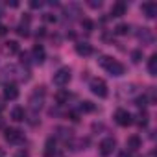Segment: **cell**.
Returning <instances> with one entry per match:
<instances>
[{"mask_svg": "<svg viewBox=\"0 0 157 157\" xmlns=\"http://www.w3.org/2000/svg\"><path fill=\"white\" fill-rule=\"evenodd\" d=\"M13 157H30V155H28V151H24V150H19V151H17Z\"/></svg>", "mask_w": 157, "mask_h": 157, "instance_id": "f546056e", "label": "cell"}, {"mask_svg": "<svg viewBox=\"0 0 157 157\" xmlns=\"http://www.w3.org/2000/svg\"><path fill=\"white\" fill-rule=\"evenodd\" d=\"M135 105H137V107H146V105H148V98H146L144 94L139 96V98L135 100Z\"/></svg>", "mask_w": 157, "mask_h": 157, "instance_id": "d4e9b609", "label": "cell"}, {"mask_svg": "<svg viewBox=\"0 0 157 157\" xmlns=\"http://www.w3.org/2000/svg\"><path fill=\"white\" fill-rule=\"evenodd\" d=\"M44 21H46V22H56V15H52V13H44Z\"/></svg>", "mask_w": 157, "mask_h": 157, "instance_id": "f1b7e54d", "label": "cell"}, {"mask_svg": "<svg viewBox=\"0 0 157 157\" xmlns=\"http://www.w3.org/2000/svg\"><path fill=\"white\" fill-rule=\"evenodd\" d=\"M140 11H142L148 19H153V17L157 15V4H155V2H144V4L140 6Z\"/></svg>", "mask_w": 157, "mask_h": 157, "instance_id": "9c48e42d", "label": "cell"}, {"mask_svg": "<svg viewBox=\"0 0 157 157\" xmlns=\"http://www.w3.org/2000/svg\"><path fill=\"white\" fill-rule=\"evenodd\" d=\"M140 144H142V140H140L139 135H129L128 140H126V148H128V151H137V150L140 148Z\"/></svg>", "mask_w": 157, "mask_h": 157, "instance_id": "30bf717a", "label": "cell"}, {"mask_svg": "<svg viewBox=\"0 0 157 157\" xmlns=\"http://www.w3.org/2000/svg\"><path fill=\"white\" fill-rule=\"evenodd\" d=\"M44 94H46V89H44L43 85H41V87H37V89L32 93V96H30V105H32V109H33V111L41 109L43 100H44Z\"/></svg>", "mask_w": 157, "mask_h": 157, "instance_id": "277c9868", "label": "cell"}, {"mask_svg": "<svg viewBox=\"0 0 157 157\" xmlns=\"http://www.w3.org/2000/svg\"><path fill=\"white\" fill-rule=\"evenodd\" d=\"M4 52L10 54V56L19 54V43H17V41H8V43H4Z\"/></svg>", "mask_w": 157, "mask_h": 157, "instance_id": "2e32d148", "label": "cell"}, {"mask_svg": "<svg viewBox=\"0 0 157 157\" xmlns=\"http://www.w3.org/2000/svg\"><path fill=\"white\" fill-rule=\"evenodd\" d=\"M80 109H82V111H85V113H91V111H94V105H93V102L85 100V102H82Z\"/></svg>", "mask_w": 157, "mask_h": 157, "instance_id": "603a6c76", "label": "cell"}, {"mask_svg": "<svg viewBox=\"0 0 157 157\" xmlns=\"http://www.w3.org/2000/svg\"><path fill=\"white\" fill-rule=\"evenodd\" d=\"M6 32H8V28H6V26H4V24H0V35H4V33H6Z\"/></svg>", "mask_w": 157, "mask_h": 157, "instance_id": "d6a6232c", "label": "cell"}, {"mask_svg": "<svg viewBox=\"0 0 157 157\" xmlns=\"http://www.w3.org/2000/svg\"><path fill=\"white\" fill-rule=\"evenodd\" d=\"M148 72H150V76H157V54L150 56V59H148Z\"/></svg>", "mask_w": 157, "mask_h": 157, "instance_id": "ac0fdd59", "label": "cell"}, {"mask_svg": "<svg viewBox=\"0 0 157 157\" xmlns=\"http://www.w3.org/2000/svg\"><path fill=\"white\" fill-rule=\"evenodd\" d=\"M0 15H2V8H0Z\"/></svg>", "mask_w": 157, "mask_h": 157, "instance_id": "8d00e7d4", "label": "cell"}, {"mask_svg": "<svg viewBox=\"0 0 157 157\" xmlns=\"http://www.w3.org/2000/svg\"><path fill=\"white\" fill-rule=\"evenodd\" d=\"M115 148H117V140H115L113 137H107V139H104V140L100 142L98 151H100L102 157H109V155L115 151Z\"/></svg>", "mask_w": 157, "mask_h": 157, "instance_id": "5b68a950", "label": "cell"}, {"mask_svg": "<svg viewBox=\"0 0 157 157\" xmlns=\"http://www.w3.org/2000/svg\"><path fill=\"white\" fill-rule=\"evenodd\" d=\"M126 11H128L126 2H115L113 8H111V15L113 17H122V15H126Z\"/></svg>", "mask_w": 157, "mask_h": 157, "instance_id": "5bb4252c", "label": "cell"}, {"mask_svg": "<svg viewBox=\"0 0 157 157\" xmlns=\"http://www.w3.org/2000/svg\"><path fill=\"white\" fill-rule=\"evenodd\" d=\"M4 139H6L8 142H11V144H19V142H22V140H24V135H22V131H21V129L8 128V129H6V133H4Z\"/></svg>", "mask_w": 157, "mask_h": 157, "instance_id": "52a82bcc", "label": "cell"}, {"mask_svg": "<svg viewBox=\"0 0 157 157\" xmlns=\"http://www.w3.org/2000/svg\"><path fill=\"white\" fill-rule=\"evenodd\" d=\"M24 118H26V111H24V107L17 105V107L11 109V120H15V122H22Z\"/></svg>", "mask_w": 157, "mask_h": 157, "instance_id": "9a60e30c", "label": "cell"}, {"mask_svg": "<svg viewBox=\"0 0 157 157\" xmlns=\"http://www.w3.org/2000/svg\"><path fill=\"white\" fill-rule=\"evenodd\" d=\"M82 28H83L85 32H93V30H94V22H93L91 19H83V21H82Z\"/></svg>", "mask_w": 157, "mask_h": 157, "instance_id": "7402d4cb", "label": "cell"}, {"mask_svg": "<svg viewBox=\"0 0 157 157\" xmlns=\"http://www.w3.org/2000/svg\"><path fill=\"white\" fill-rule=\"evenodd\" d=\"M52 82H54L57 87H65V85L70 82V68H68V67H61V68L54 74Z\"/></svg>", "mask_w": 157, "mask_h": 157, "instance_id": "3957f363", "label": "cell"}, {"mask_svg": "<svg viewBox=\"0 0 157 157\" xmlns=\"http://www.w3.org/2000/svg\"><path fill=\"white\" fill-rule=\"evenodd\" d=\"M115 33L117 35H128L129 33V26L128 24H118V26H115Z\"/></svg>", "mask_w": 157, "mask_h": 157, "instance_id": "44dd1931", "label": "cell"}, {"mask_svg": "<svg viewBox=\"0 0 157 157\" xmlns=\"http://www.w3.org/2000/svg\"><path fill=\"white\" fill-rule=\"evenodd\" d=\"M57 157H63V155H57Z\"/></svg>", "mask_w": 157, "mask_h": 157, "instance_id": "74e56055", "label": "cell"}, {"mask_svg": "<svg viewBox=\"0 0 157 157\" xmlns=\"http://www.w3.org/2000/svg\"><path fill=\"white\" fill-rule=\"evenodd\" d=\"M146 124H148V115H146V113H140V115H139V126L144 128Z\"/></svg>", "mask_w": 157, "mask_h": 157, "instance_id": "484cf974", "label": "cell"}, {"mask_svg": "<svg viewBox=\"0 0 157 157\" xmlns=\"http://www.w3.org/2000/svg\"><path fill=\"white\" fill-rule=\"evenodd\" d=\"M15 32H17L21 37H28V35H30V28H28V24H26V22H21V24L17 26V30H15Z\"/></svg>", "mask_w": 157, "mask_h": 157, "instance_id": "ffe728a7", "label": "cell"}, {"mask_svg": "<svg viewBox=\"0 0 157 157\" xmlns=\"http://www.w3.org/2000/svg\"><path fill=\"white\" fill-rule=\"evenodd\" d=\"M68 118H70L72 122H78V120H80V115H78L76 111H70V113H68Z\"/></svg>", "mask_w": 157, "mask_h": 157, "instance_id": "83f0119b", "label": "cell"}, {"mask_svg": "<svg viewBox=\"0 0 157 157\" xmlns=\"http://www.w3.org/2000/svg\"><path fill=\"white\" fill-rule=\"evenodd\" d=\"M30 8H32V10H39V8H43V2H41V0H32V2H30Z\"/></svg>", "mask_w": 157, "mask_h": 157, "instance_id": "4316f807", "label": "cell"}, {"mask_svg": "<svg viewBox=\"0 0 157 157\" xmlns=\"http://www.w3.org/2000/svg\"><path fill=\"white\" fill-rule=\"evenodd\" d=\"M118 157H133V155H131V151L124 150V151H120V153H118Z\"/></svg>", "mask_w": 157, "mask_h": 157, "instance_id": "1f68e13d", "label": "cell"}, {"mask_svg": "<svg viewBox=\"0 0 157 157\" xmlns=\"http://www.w3.org/2000/svg\"><path fill=\"white\" fill-rule=\"evenodd\" d=\"M56 102L57 104H65V102H68V98H70V93L68 91H65V89H61V91H57L56 93Z\"/></svg>", "mask_w": 157, "mask_h": 157, "instance_id": "d6986e66", "label": "cell"}, {"mask_svg": "<svg viewBox=\"0 0 157 157\" xmlns=\"http://www.w3.org/2000/svg\"><path fill=\"white\" fill-rule=\"evenodd\" d=\"M44 155L46 157H54L56 155V140L54 139H48L44 142Z\"/></svg>", "mask_w": 157, "mask_h": 157, "instance_id": "e0dca14e", "label": "cell"}, {"mask_svg": "<svg viewBox=\"0 0 157 157\" xmlns=\"http://www.w3.org/2000/svg\"><path fill=\"white\" fill-rule=\"evenodd\" d=\"M76 54L82 56V57H87V56L93 54V46L89 43H78L76 44Z\"/></svg>", "mask_w": 157, "mask_h": 157, "instance_id": "7c38bea8", "label": "cell"}, {"mask_svg": "<svg viewBox=\"0 0 157 157\" xmlns=\"http://www.w3.org/2000/svg\"><path fill=\"white\" fill-rule=\"evenodd\" d=\"M8 4H10L11 8H17V6H19V2H15V0H13V2H8Z\"/></svg>", "mask_w": 157, "mask_h": 157, "instance_id": "836d02e7", "label": "cell"}, {"mask_svg": "<svg viewBox=\"0 0 157 157\" xmlns=\"http://www.w3.org/2000/svg\"><path fill=\"white\" fill-rule=\"evenodd\" d=\"M89 6L96 10V8H100V6H102V2H100V0H98V2H96V0H91V2H89Z\"/></svg>", "mask_w": 157, "mask_h": 157, "instance_id": "4dcf8cb0", "label": "cell"}, {"mask_svg": "<svg viewBox=\"0 0 157 157\" xmlns=\"http://www.w3.org/2000/svg\"><path fill=\"white\" fill-rule=\"evenodd\" d=\"M131 61L133 63H140L142 61V50H133L131 52Z\"/></svg>", "mask_w": 157, "mask_h": 157, "instance_id": "cb8c5ba5", "label": "cell"}, {"mask_svg": "<svg viewBox=\"0 0 157 157\" xmlns=\"http://www.w3.org/2000/svg\"><path fill=\"white\" fill-rule=\"evenodd\" d=\"M4 126H6V122H4V118H2V117H0V129H2Z\"/></svg>", "mask_w": 157, "mask_h": 157, "instance_id": "e575fe53", "label": "cell"}, {"mask_svg": "<svg viewBox=\"0 0 157 157\" xmlns=\"http://www.w3.org/2000/svg\"><path fill=\"white\" fill-rule=\"evenodd\" d=\"M137 37H139V41H142V44H151V43H153L151 30H148V28H140V30L137 32Z\"/></svg>", "mask_w": 157, "mask_h": 157, "instance_id": "8fae6325", "label": "cell"}, {"mask_svg": "<svg viewBox=\"0 0 157 157\" xmlns=\"http://www.w3.org/2000/svg\"><path fill=\"white\" fill-rule=\"evenodd\" d=\"M89 89H91V93L93 94H96L98 98H107V85H105V82L104 80H100V78H93L91 80V83H89Z\"/></svg>", "mask_w": 157, "mask_h": 157, "instance_id": "7a4b0ae2", "label": "cell"}, {"mask_svg": "<svg viewBox=\"0 0 157 157\" xmlns=\"http://www.w3.org/2000/svg\"><path fill=\"white\" fill-rule=\"evenodd\" d=\"M4 107H6V105H4V100H2V98H0V111H2Z\"/></svg>", "mask_w": 157, "mask_h": 157, "instance_id": "d590c367", "label": "cell"}, {"mask_svg": "<svg viewBox=\"0 0 157 157\" xmlns=\"http://www.w3.org/2000/svg\"><path fill=\"white\" fill-rule=\"evenodd\" d=\"M32 56H33V61L41 65V63L44 61V57H46V52H44V48H43L41 44H35L33 50H32Z\"/></svg>", "mask_w": 157, "mask_h": 157, "instance_id": "4fadbf2b", "label": "cell"}, {"mask_svg": "<svg viewBox=\"0 0 157 157\" xmlns=\"http://www.w3.org/2000/svg\"><path fill=\"white\" fill-rule=\"evenodd\" d=\"M115 122H117L118 126L126 128V126H131V124H133V117H131V113L126 111V109H117V111H115Z\"/></svg>", "mask_w": 157, "mask_h": 157, "instance_id": "8992f818", "label": "cell"}, {"mask_svg": "<svg viewBox=\"0 0 157 157\" xmlns=\"http://www.w3.org/2000/svg\"><path fill=\"white\" fill-rule=\"evenodd\" d=\"M100 65H102L111 76H122V74H124V65L118 63L117 59L109 57V56H102V57H100Z\"/></svg>", "mask_w": 157, "mask_h": 157, "instance_id": "6da1fadb", "label": "cell"}, {"mask_svg": "<svg viewBox=\"0 0 157 157\" xmlns=\"http://www.w3.org/2000/svg\"><path fill=\"white\" fill-rule=\"evenodd\" d=\"M4 98L6 100H17L19 98V89L15 83H6L4 85Z\"/></svg>", "mask_w": 157, "mask_h": 157, "instance_id": "ba28073f", "label": "cell"}]
</instances>
